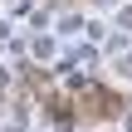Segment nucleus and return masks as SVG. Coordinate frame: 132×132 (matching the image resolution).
Segmentation results:
<instances>
[{"label": "nucleus", "mask_w": 132, "mask_h": 132, "mask_svg": "<svg viewBox=\"0 0 132 132\" xmlns=\"http://www.w3.org/2000/svg\"><path fill=\"white\" fill-rule=\"evenodd\" d=\"M78 108L88 118H118L122 113V98L113 88H103V83H78Z\"/></svg>", "instance_id": "nucleus-1"}]
</instances>
